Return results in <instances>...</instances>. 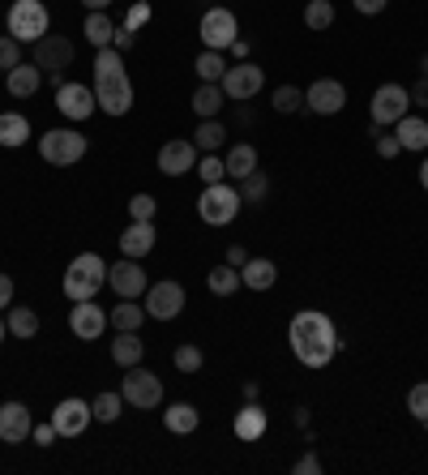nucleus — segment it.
Masks as SVG:
<instances>
[{
    "mask_svg": "<svg viewBox=\"0 0 428 475\" xmlns=\"http://www.w3.org/2000/svg\"><path fill=\"white\" fill-rule=\"evenodd\" d=\"M287 338H291V352H296V360L305 368H326L334 360V352H338V330H334V321L321 309L296 313Z\"/></svg>",
    "mask_w": 428,
    "mask_h": 475,
    "instance_id": "nucleus-1",
    "label": "nucleus"
},
{
    "mask_svg": "<svg viewBox=\"0 0 428 475\" xmlns=\"http://www.w3.org/2000/svg\"><path fill=\"white\" fill-rule=\"evenodd\" d=\"M95 99H99V112H107V116H124L133 107V82L124 73L120 51L112 48H99L95 56Z\"/></svg>",
    "mask_w": 428,
    "mask_h": 475,
    "instance_id": "nucleus-2",
    "label": "nucleus"
},
{
    "mask_svg": "<svg viewBox=\"0 0 428 475\" xmlns=\"http://www.w3.org/2000/svg\"><path fill=\"white\" fill-rule=\"evenodd\" d=\"M103 283H107V265H103L99 253H82V257H73L69 270H65V296H69L73 305H77V300H95Z\"/></svg>",
    "mask_w": 428,
    "mask_h": 475,
    "instance_id": "nucleus-3",
    "label": "nucleus"
},
{
    "mask_svg": "<svg viewBox=\"0 0 428 475\" xmlns=\"http://www.w3.org/2000/svg\"><path fill=\"white\" fill-rule=\"evenodd\" d=\"M240 189H232V185H206L202 189V197H197V214H202V223H210V227H227L232 218L240 214Z\"/></svg>",
    "mask_w": 428,
    "mask_h": 475,
    "instance_id": "nucleus-4",
    "label": "nucleus"
},
{
    "mask_svg": "<svg viewBox=\"0 0 428 475\" xmlns=\"http://www.w3.org/2000/svg\"><path fill=\"white\" fill-rule=\"evenodd\" d=\"M48 9H44V0H13L9 4V35L18 39V44H39L44 35H48Z\"/></svg>",
    "mask_w": 428,
    "mask_h": 475,
    "instance_id": "nucleus-5",
    "label": "nucleus"
},
{
    "mask_svg": "<svg viewBox=\"0 0 428 475\" xmlns=\"http://www.w3.org/2000/svg\"><path fill=\"white\" fill-rule=\"evenodd\" d=\"M39 154H44V163H52V167H73L86 154V138H82L77 129H52V133L39 138Z\"/></svg>",
    "mask_w": 428,
    "mask_h": 475,
    "instance_id": "nucleus-6",
    "label": "nucleus"
},
{
    "mask_svg": "<svg viewBox=\"0 0 428 475\" xmlns=\"http://www.w3.org/2000/svg\"><path fill=\"white\" fill-rule=\"evenodd\" d=\"M120 394H124V403L150 411V407L163 403V381L155 377L150 368H138V364H133V368L124 373V390H120Z\"/></svg>",
    "mask_w": 428,
    "mask_h": 475,
    "instance_id": "nucleus-7",
    "label": "nucleus"
},
{
    "mask_svg": "<svg viewBox=\"0 0 428 475\" xmlns=\"http://www.w3.org/2000/svg\"><path fill=\"white\" fill-rule=\"evenodd\" d=\"M218 86H223V95L232 99V103H249L266 86V73L258 65H249V60H240V65H232V69L223 73Z\"/></svg>",
    "mask_w": 428,
    "mask_h": 475,
    "instance_id": "nucleus-8",
    "label": "nucleus"
},
{
    "mask_svg": "<svg viewBox=\"0 0 428 475\" xmlns=\"http://www.w3.org/2000/svg\"><path fill=\"white\" fill-rule=\"evenodd\" d=\"M407 107H411V95H407V86H399V82H385V86H377L373 91V124H399V120L407 116Z\"/></svg>",
    "mask_w": 428,
    "mask_h": 475,
    "instance_id": "nucleus-9",
    "label": "nucleus"
},
{
    "mask_svg": "<svg viewBox=\"0 0 428 475\" xmlns=\"http://www.w3.org/2000/svg\"><path fill=\"white\" fill-rule=\"evenodd\" d=\"M236 39H240V22H236L232 9H210V13L202 18V44H206L210 51L232 48Z\"/></svg>",
    "mask_w": 428,
    "mask_h": 475,
    "instance_id": "nucleus-10",
    "label": "nucleus"
},
{
    "mask_svg": "<svg viewBox=\"0 0 428 475\" xmlns=\"http://www.w3.org/2000/svg\"><path fill=\"white\" fill-rule=\"evenodd\" d=\"M185 309V287L163 279V283L146 287V313L155 317V321H171V317H180Z\"/></svg>",
    "mask_w": 428,
    "mask_h": 475,
    "instance_id": "nucleus-11",
    "label": "nucleus"
},
{
    "mask_svg": "<svg viewBox=\"0 0 428 475\" xmlns=\"http://www.w3.org/2000/svg\"><path fill=\"white\" fill-rule=\"evenodd\" d=\"M343 103H347V91H343V82H334V77H321V82H313L309 91H305V107L317 112V116L343 112Z\"/></svg>",
    "mask_w": 428,
    "mask_h": 475,
    "instance_id": "nucleus-12",
    "label": "nucleus"
},
{
    "mask_svg": "<svg viewBox=\"0 0 428 475\" xmlns=\"http://www.w3.org/2000/svg\"><path fill=\"white\" fill-rule=\"evenodd\" d=\"M56 107L65 112L69 120H86L99 112V99L91 86H82V82H65L60 91H56Z\"/></svg>",
    "mask_w": 428,
    "mask_h": 475,
    "instance_id": "nucleus-13",
    "label": "nucleus"
},
{
    "mask_svg": "<svg viewBox=\"0 0 428 475\" xmlns=\"http://www.w3.org/2000/svg\"><path fill=\"white\" fill-rule=\"evenodd\" d=\"M91 420H95V411H91V403H82V399H65V403H56V411H52V424H56L60 437H82V432L91 428Z\"/></svg>",
    "mask_w": 428,
    "mask_h": 475,
    "instance_id": "nucleus-14",
    "label": "nucleus"
},
{
    "mask_svg": "<svg viewBox=\"0 0 428 475\" xmlns=\"http://www.w3.org/2000/svg\"><path fill=\"white\" fill-rule=\"evenodd\" d=\"M69 60H73V39H65V35H44L35 44V65L44 73H65Z\"/></svg>",
    "mask_w": 428,
    "mask_h": 475,
    "instance_id": "nucleus-15",
    "label": "nucleus"
},
{
    "mask_svg": "<svg viewBox=\"0 0 428 475\" xmlns=\"http://www.w3.org/2000/svg\"><path fill=\"white\" fill-rule=\"evenodd\" d=\"M107 283H112V291L120 300H133V296L146 291V270L138 265V257H124V262H116L107 270Z\"/></svg>",
    "mask_w": 428,
    "mask_h": 475,
    "instance_id": "nucleus-16",
    "label": "nucleus"
},
{
    "mask_svg": "<svg viewBox=\"0 0 428 475\" xmlns=\"http://www.w3.org/2000/svg\"><path fill=\"white\" fill-rule=\"evenodd\" d=\"M69 330L77 338H99V334L107 330V309H99L95 300H77L69 313Z\"/></svg>",
    "mask_w": 428,
    "mask_h": 475,
    "instance_id": "nucleus-17",
    "label": "nucleus"
},
{
    "mask_svg": "<svg viewBox=\"0 0 428 475\" xmlns=\"http://www.w3.org/2000/svg\"><path fill=\"white\" fill-rule=\"evenodd\" d=\"M193 167H197V146L185 142V138H176V142H167L159 150V171L163 176H185Z\"/></svg>",
    "mask_w": 428,
    "mask_h": 475,
    "instance_id": "nucleus-18",
    "label": "nucleus"
},
{
    "mask_svg": "<svg viewBox=\"0 0 428 475\" xmlns=\"http://www.w3.org/2000/svg\"><path fill=\"white\" fill-rule=\"evenodd\" d=\"M30 411H26V403H4L0 407V441H9V446H18V441H26L30 437Z\"/></svg>",
    "mask_w": 428,
    "mask_h": 475,
    "instance_id": "nucleus-19",
    "label": "nucleus"
},
{
    "mask_svg": "<svg viewBox=\"0 0 428 475\" xmlns=\"http://www.w3.org/2000/svg\"><path fill=\"white\" fill-rule=\"evenodd\" d=\"M279 279V265L270 262V257H253V262L240 265V283L249 287V291H270Z\"/></svg>",
    "mask_w": 428,
    "mask_h": 475,
    "instance_id": "nucleus-20",
    "label": "nucleus"
},
{
    "mask_svg": "<svg viewBox=\"0 0 428 475\" xmlns=\"http://www.w3.org/2000/svg\"><path fill=\"white\" fill-rule=\"evenodd\" d=\"M120 249H124V257H146L155 249V223H129L120 236Z\"/></svg>",
    "mask_w": 428,
    "mask_h": 475,
    "instance_id": "nucleus-21",
    "label": "nucleus"
},
{
    "mask_svg": "<svg viewBox=\"0 0 428 475\" xmlns=\"http://www.w3.org/2000/svg\"><path fill=\"white\" fill-rule=\"evenodd\" d=\"M142 356H146V343L138 338V330H120L112 338V360H116L120 368H133Z\"/></svg>",
    "mask_w": 428,
    "mask_h": 475,
    "instance_id": "nucleus-22",
    "label": "nucleus"
},
{
    "mask_svg": "<svg viewBox=\"0 0 428 475\" xmlns=\"http://www.w3.org/2000/svg\"><path fill=\"white\" fill-rule=\"evenodd\" d=\"M223 103H227L223 86H218V82H202L197 95H193V112H197L202 120H214L218 112H223Z\"/></svg>",
    "mask_w": 428,
    "mask_h": 475,
    "instance_id": "nucleus-23",
    "label": "nucleus"
},
{
    "mask_svg": "<svg viewBox=\"0 0 428 475\" xmlns=\"http://www.w3.org/2000/svg\"><path fill=\"white\" fill-rule=\"evenodd\" d=\"M394 138H399L403 150H428V120L403 116L399 124H394Z\"/></svg>",
    "mask_w": 428,
    "mask_h": 475,
    "instance_id": "nucleus-24",
    "label": "nucleus"
},
{
    "mask_svg": "<svg viewBox=\"0 0 428 475\" xmlns=\"http://www.w3.org/2000/svg\"><path fill=\"white\" fill-rule=\"evenodd\" d=\"M232 428H236L240 441H258V437L266 432V411L258 403H244L236 411V424H232Z\"/></svg>",
    "mask_w": 428,
    "mask_h": 475,
    "instance_id": "nucleus-25",
    "label": "nucleus"
},
{
    "mask_svg": "<svg viewBox=\"0 0 428 475\" xmlns=\"http://www.w3.org/2000/svg\"><path fill=\"white\" fill-rule=\"evenodd\" d=\"M39 82H44V69H39V65H18V69H9V95L30 99L39 91Z\"/></svg>",
    "mask_w": 428,
    "mask_h": 475,
    "instance_id": "nucleus-26",
    "label": "nucleus"
},
{
    "mask_svg": "<svg viewBox=\"0 0 428 475\" xmlns=\"http://www.w3.org/2000/svg\"><path fill=\"white\" fill-rule=\"evenodd\" d=\"M223 167H227V176H232V180H244L249 171H258V150H253L249 142L232 146V150H227V159H223Z\"/></svg>",
    "mask_w": 428,
    "mask_h": 475,
    "instance_id": "nucleus-27",
    "label": "nucleus"
},
{
    "mask_svg": "<svg viewBox=\"0 0 428 475\" xmlns=\"http://www.w3.org/2000/svg\"><path fill=\"white\" fill-rule=\"evenodd\" d=\"M30 142V120L26 116H18V112H4L0 116V146H26Z\"/></svg>",
    "mask_w": 428,
    "mask_h": 475,
    "instance_id": "nucleus-28",
    "label": "nucleus"
},
{
    "mask_svg": "<svg viewBox=\"0 0 428 475\" xmlns=\"http://www.w3.org/2000/svg\"><path fill=\"white\" fill-rule=\"evenodd\" d=\"M223 142H227V124H223L218 116L202 120V124H197V133H193V146H197V150H206V154H214Z\"/></svg>",
    "mask_w": 428,
    "mask_h": 475,
    "instance_id": "nucleus-29",
    "label": "nucleus"
},
{
    "mask_svg": "<svg viewBox=\"0 0 428 475\" xmlns=\"http://www.w3.org/2000/svg\"><path fill=\"white\" fill-rule=\"evenodd\" d=\"M197 420H202V416H197V407H193V403H171L163 411L167 432H180V437H185V432H193V428H197Z\"/></svg>",
    "mask_w": 428,
    "mask_h": 475,
    "instance_id": "nucleus-30",
    "label": "nucleus"
},
{
    "mask_svg": "<svg viewBox=\"0 0 428 475\" xmlns=\"http://www.w3.org/2000/svg\"><path fill=\"white\" fill-rule=\"evenodd\" d=\"M206 287H210L214 296H236L244 283H240V270H236V265L223 262V265H214L210 274H206Z\"/></svg>",
    "mask_w": 428,
    "mask_h": 475,
    "instance_id": "nucleus-31",
    "label": "nucleus"
},
{
    "mask_svg": "<svg viewBox=\"0 0 428 475\" xmlns=\"http://www.w3.org/2000/svg\"><path fill=\"white\" fill-rule=\"evenodd\" d=\"M82 35H86L95 48H112V39H116V22H112L107 13H91L86 26H82Z\"/></svg>",
    "mask_w": 428,
    "mask_h": 475,
    "instance_id": "nucleus-32",
    "label": "nucleus"
},
{
    "mask_svg": "<svg viewBox=\"0 0 428 475\" xmlns=\"http://www.w3.org/2000/svg\"><path fill=\"white\" fill-rule=\"evenodd\" d=\"M266 193H270V180H266L262 171H249L240 180V202L244 206H266Z\"/></svg>",
    "mask_w": 428,
    "mask_h": 475,
    "instance_id": "nucleus-33",
    "label": "nucleus"
},
{
    "mask_svg": "<svg viewBox=\"0 0 428 475\" xmlns=\"http://www.w3.org/2000/svg\"><path fill=\"white\" fill-rule=\"evenodd\" d=\"M4 326H9L13 338H35V334H39V313L35 309H9V321H4Z\"/></svg>",
    "mask_w": 428,
    "mask_h": 475,
    "instance_id": "nucleus-34",
    "label": "nucleus"
},
{
    "mask_svg": "<svg viewBox=\"0 0 428 475\" xmlns=\"http://www.w3.org/2000/svg\"><path fill=\"white\" fill-rule=\"evenodd\" d=\"M193 69H197V77H202V82H223V73H227V60H223V51H202V56H197V65H193Z\"/></svg>",
    "mask_w": 428,
    "mask_h": 475,
    "instance_id": "nucleus-35",
    "label": "nucleus"
},
{
    "mask_svg": "<svg viewBox=\"0 0 428 475\" xmlns=\"http://www.w3.org/2000/svg\"><path fill=\"white\" fill-rule=\"evenodd\" d=\"M142 321H146V309H138L133 300H120L112 309V330H138Z\"/></svg>",
    "mask_w": 428,
    "mask_h": 475,
    "instance_id": "nucleus-36",
    "label": "nucleus"
},
{
    "mask_svg": "<svg viewBox=\"0 0 428 475\" xmlns=\"http://www.w3.org/2000/svg\"><path fill=\"white\" fill-rule=\"evenodd\" d=\"M305 26H309V30H326V26H334V4L330 0H309V4H305Z\"/></svg>",
    "mask_w": 428,
    "mask_h": 475,
    "instance_id": "nucleus-37",
    "label": "nucleus"
},
{
    "mask_svg": "<svg viewBox=\"0 0 428 475\" xmlns=\"http://www.w3.org/2000/svg\"><path fill=\"white\" fill-rule=\"evenodd\" d=\"M120 407H124V394H99L91 403V411H95V420L112 424V420H120Z\"/></svg>",
    "mask_w": 428,
    "mask_h": 475,
    "instance_id": "nucleus-38",
    "label": "nucleus"
},
{
    "mask_svg": "<svg viewBox=\"0 0 428 475\" xmlns=\"http://www.w3.org/2000/svg\"><path fill=\"white\" fill-rule=\"evenodd\" d=\"M274 107H279V112H300V107H305V91H296V86H279V91H274Z\"/></svg>",
    "mask_w": 428,
    "mask_h": 475,
    "instance_id": "nucleus-39",
    "label": "nucleus"
},
{
    "mask_svg": "<svg viewBox=\"0 0 428 475\" xmlns=\"http://www.w3.org/2000/svg\"><path fill=\"white\" fill-rule=\"evenodd\" d=\"M407 411H411L420 424H428V381L424 385H411V394H407Z\"/></svg>",
    "mask_w": 428,
    "mask_h": 475,
    "instance_id": "nucleus-40",
    "label": "nucleus"
},
{
    "mask_svg": "<svg viewBox=\"0 0 428 475\" xmlns=\"http://www.w3.org/2000/svg\"><path fill=\"white\" fill-rule=\"evenodd\" d=\"M22 65V44L18 39H9V35H0V69H18Z\"/></svg>",
    "mask_w": 428,
    "mask_h": 475,
    "instance_id": "nucleus-41",
    "label": "nucleus"
},
{
    "mask_svg": "<svg viewBox=\"0 0 428 475\" xmlns=\"http://www.w3.org/2000/svg\"><path fill=\"white\" fill-rule=\"evenodd\" d=\"M176 368H180V373H197V368H202V347H189V343H185V347H176Z\"/></svg>",
    "mask_w": 428,
    "mask_h": 475,
    "instance_id": "nucleus-42",
    "label": "nucleus"
},
{
    "mask_svg": "<svg viewBox=\"0 0 428 475\" xmlns=\"http://www.w3.org/2000/svg\"><path fill=\"white\" fill-rule=\"evenodd\" d=\"M197 176H202L206 185H218V180H227V167H223V159H214V154H206V159L197 163Z\"/></svg>",
    "mask_w": 428,
    "mask_h": 475,
    "instance_id": "nucleus-43",
    "label": "nucleus"
},
{
    "mask_svg": "<svg viewBox=\"0 0 428 475\" xmlns=\"http://www.w3.org/2000/svg\"><path fill=\"white\" fill-rule=\"evenodd\" d=\"M129 214H133V223H150V218H155V197H150V193L129 197Z\"/></svg>",
    "mask_w": 428,
    "mask_h": 475,
    "instance_id": "nucleus-44",
    "label": "nucleus"
},
{
    "mask_svg": "<svg viewBox=\"0 0 428 475\" xmlns=\"http://www.w3.org/2000/svg\"><path fill=\"white\" fill-rule=\"evenodd\" d=\"M373 138H377V154H381V159H394V154L403 150V146H399V138H394V133H385L381 124H373Z\"/></svg>",
    "mask_w": 428,
    "mask_h": 475,
    "instance_id": "nucleus-45",
    "label": "nucleus"
},
{
    "mask_svg": "<svg viewBox=\"0 0 428 475\" xmlns=\"http://www.w3.org/2000/svg\"><path fill=\"white\" fill-rule=\"evenodd\" d=\"M30 437H35V446H52L60 432H56V424H39V428H30Z\"/></svg>",
    "mask_w": 428,
    "mask_h": 475,
    "instance_id": "nucleus-46",
    "label": "nucleus"
},
{
    "mask_svg": "<svg viewBox=\"0 0 428 475\" xmlns=\"http://www.w3.org/2000/svg\"><path fill=\"white\" fill-rule=\"evenodd\" d=\"M317 471H321V458H317V454H305V458L296 463V475H317Z\"/></svg>",
    "mask_w": 428,
    "mask_h": 475,
    "instance_id": "nucleus-47",
    "label": "nucleus"
},
{
    "mask_svg": "<svg viewBox=\"0 0 428 475\" xmlns=\"http://www.w3.org/2000/svg\"><path fill=\"white\" fill-rule=\"evenodd\" d=\"M9 305H13V279H9V274H0V313L9 309Z\"/></svg>",
    "mask_w": 428,
    "mask_h": 475,
    "instance_id": "nucleus-48",
    "label": "nucleus"
},
{
    "mask_svg": "<svg viewBox=\"0 0 428 475\" xmlns=\"http://www.w3.org/2000/svg\"><path fill=\"white\" fill-rule=\"evenodd\" d=\"M411 95V103H420V107H428V77L420 73V82H416V91H407Z\"/></svg>",
    "mask_w": 428,
    "mask_h": 475,
    "instance_id": "nucleus-49",
    "label": "nucleus"
},
{
    "mask_svg": "<svg viewBox=\"0 0 428 475\" xmlns=\"http://www.w3.org/2000/svg\"><path fill=\"white\" fill-rule=\"evenodd\" d=\"M244 262H249V253H244L240 244H232V249H227V265H236V270H240Z\"/></svg>",
    "mask_w": 428,
    "mask_h": 475,
    "instance_id": "nucleus-50",
    "label": "nucleus"
},
{
    "mask_svg": "<svg viewBox=\"0 0 428 475\" xmlns=\"http://www.w3.org/2000/svg\"><path fill=\"white\" fill-rule=\"evenodd\" d=\"M356 9H360V13H369V18H373V13H381V9H385V0H356Z\"/></svg>",
    "mask_w": 428,
    "mask_h": 475,
    "instance_id": "nucleus-51",
    "label": "nucleus"
},
{
    "mask_svg": "<svg viewBox=\"0 0 428 475\" xmlns=\"http://www.w3.org/2000/svg\"><path fill=\"white\" fill-rule=\"evenodd\" d=\"M112 44H116V51H129L133 48V30H116V39H112Z\"/></svg>",
    "mask_w": 428,
    "mask_h": 475,
    "instance_id": "nucleus-52",
    "label": "nucleus"
},
{
    "mask_svg": "<svg viewBox=\"0 0 428 475\" xmlns=\"http://www.w3.org/2000/svg\"><path fill=\"white\" fill-rule=\"evenodd\" d=\"M82 4H86V9H91V13H103V9H107V4H112V0H82Z\"/></svg>",
    "mask_w": 428,
    "mask_h": 475,
    "instance_id": "nucleus-53",
    "label": "nucleus"
},
{
    "mask_svg": "<svg viewBox=\"0 0 428 475\" xmlns=\"http://www.w3.org/2000/svg\"><path fill=\"white\" fill-rule=\"evenodd\" d=\"M420 185H424V189H428V159H424V163H420Z\"/></svg>",
    "mask_w": 428,
    "mask_h": 475,
    "instance_id": "nucleus-54",
    "label": "nucleus"
},
{
    "mask_svg": "<svg viewBox=\"0 0 428 475\" xmlns=\"http://www.w3.org/2000/svg\"><path fill=\"white\" fill-rule=\"evenodd\" d=\"M4 334H9V326H4V317H0V343H4Z\"/></svg>",
    "mask_w": 428,
    "mask_h": 475,
    "instance_id": "nucleus-55",
    "label": "nucleus"
},
{
    "mask_svg": "<svg viewBox=\"0 0 428 475\" xmlns=\"http://www.w3.org/2000/svg\"><path fill=\"white\" fill-rule=\"evenodd\" d=\"M420 73H424V77H428V56H424V60H420Z\"/></svg>",
    "mask_w": 428,
    "mask_h": 475,
    "instance_id": "nucleus-56",
    "label": "nucleus"
}]
</instances>
